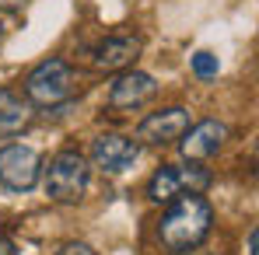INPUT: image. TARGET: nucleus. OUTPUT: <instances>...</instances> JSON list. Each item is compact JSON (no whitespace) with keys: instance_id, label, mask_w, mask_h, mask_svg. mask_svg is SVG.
<instances>
[{"instance_id":"obj_6","label":"nucleus","mask_w":259,"mask_h":255,"mask_svg":"<svg viewBox=\"0 0 259 255\" xmlns=\"http://www.w3.org/2000/svg\"><path fill=\"white\" fill-rule=\"evenodd\" d=\"M189 129V109L182 105H168V109H158L151 112L140 129H137V140L151 143V147H168V143H179V136Z\"/></svg>"},{"instance_id":"obj_10","label":"nucleus","mask_w":259,"mask_h":255,"mask_svg":"<svg viewBox=\"0 0 259 255\" xmlns=\"http://www.w3.org/2000/svg\"><path fill=\"white\" fill-rule=\"evenodd\" d=\"M140 49H144V42L137 35H109L95 45L91 63H95V70H126L140 56Z\"/></svg>"},{"instance_id":"obj_1","label":"nucleus","mask_w":259,"mask_h":255,"mask_svg":"<svg viewBox=\"0 0 259 255\" xmlns=\"http://www.w3.org/2000/svg\"><path fill=\"white\" fill-rule=\"evenodd\" d=\"M210 224H214V210L203 196H175L168 203V210L161 213L158 220V238L161 245L172 255H186L193 248H200L210 234Z\"/></svg>"},{"instance_id":"obj_11","label":"nucleus","mask_w":259,"mask_h":255,"mask_svg":"<svg viewBox=\"0 0 259 255\" xmlns=\"http://www.w3.org/2000/svg\"><path fill=\"white\" fill-rule=\"evenodd\" d=\"M32 123V101L11 87H0V140L18 136Z\"/></svg>"},{"instance_id":"obj_5","label":"nucleus","mask_w":259,"mask_h":255,"mask_svg":"<svg viewBox=\"0 0 259 255\" xmlns=\"http://www.w3.org/2000/svg\"><path fill=\"white\" fill-rule=\"evenodd\" d=\"M42 175V158L39 150L25 147V143H7L0 150V182L11 189V192H28L35 189Z\"/></svg>"},{"instance_id":"obj_9","label":"nucleus","mask_w":259,"mask_h":255,"mask_svg":"<svg viewBox=\"0 0 259 255\" xmlns=\"http://www.w3.org/2000/svg\"><path fill=\"white\" fill-rule=\"evenodd\" d=\"M154 94H158V84H154L151 74H144V70H123L112 81V87H109V105L112 109H140Z\"/></svg>"},{"instance_id":"obj_4","label":"nucleus","mask_w":259,"mask_h":255,"mask_svg":"<svg viewBox=\"0 0 259 255\" xmlns=\"http://www.w3.org/2000/svg\"><path fill=\"white\" fill-rule=\"evenodd\" d=\"M70 87H74L70 63L60 60V56H49V60H42V63L25 77V98H28L32 105L53 109V105H60L63 98H70Z\"/></svg>"},{"instance_id":"obj_17","label":"nucleus","mask_w":259,"mask_h":255,"mask_svg":"<svg viewBox=\"0 0 259 255\" xmlns=\"http://www.w3.org/2000/svg\"><path fill=\"white\" fill-rule=\"evenodd\" d=\"M0 35H4V21H0Z\"/></svg>"},{"instance_id":"obj_12","label":"nucleus","mask_w":259,"mask_h":255,"mask_svg":"<svg viewBox=\"0 0 259 255\" xmlns=\"http://www.w3.org/2000/svg\"><path fill=\"white\" fill-rule=\"evenodd\" d=\"M217 70H221V63H217V56L214 53H196L193 56V74L196 77H203V81H210V77H217Z\"/></svg>"},{"instance_id":"obj_2","label":"nucleus","mask_w":259,"mask_h":255,"mask_svg":"<svg viewBox=\"0 0 259 255\" xmlns=\"http://www.w3.org/2000/svg\"><path fill=\"white\" fill-rule=\"evenodd\" d=\"M207 185H210V171L203 168L200 161L161 165V168L154 171L151 185H147V199H154V203H172L175 196H186V192H193V196L207 192Z\"/></svg>"},{"instance_id":"obj_16","label":"nucleus","mask_w":259,"mask_h":255,"mask_svg":"<svg viewBox=\"0 0 259 255\" xmlns=\"http://www.w3.org/2000/svg\"><path fill=\"white\" fill-rule=\"evenodd\" d=\"M0 255H18V252H14V245H11L7 238H0Z\"/></svg>"},{"instance_id":"obj_13","label":"nucleus","mask_w":259,"mask_h":255,"mask_svg":"<svg viewBox=\"0 0 259 255\" xmlns=\"http://www.w3.org/2000/svg\"><path fill=\"white\" fill-rule=\"evenodd\" d=\"M60 255H98L91 245H84V241H67L63 248H60Z\"/></svg>"},{"instance_id":"obj_8","label":"nucleus","mask_w":259,"mask_h":255,"mask_svg":"<svg viewBox=\"0 0 259 255\" xmlns=\"http://www.w3.org/2000/svg\"><path fill=\"white\" fill-rule=\"evenodd\" d=\"M224 140H228V126L221 119H203L179 136V150L186 161H203L224 147Z\"/></svg>"},{"instance_id":"obj_15","label":"nucleus","mask_w":259,"mask_h":255,"mask_svg":"<svg viewBox=\"0 0 259 255\" xmlns=\"http://www.w3.org/2000/svg\"><path fill=\"white\" fill-rule=\"evenodd\" d=\"M25 0H0V11H18Z\"/></svg>"},{"instance_id":"obj_3","label":"nucleus","mask_w":259,"mask_h":255,"mask_svg":"<svg viewBox=\"0 0 259 255\" xmlns=\"http://www.w3.org/2000/svg\"><path fill=\"white\" fill-rule=\"evenodd\" d=\"M88 178H91V168H88L84 154L60 150L46 168V192L56 203H77L88 189Z\"/></svg>"},{"instance_id":"obj_14","label":"nucleus","mask_w":259,"mask_h":255,"mask_svg":"<svg viewBox=\"0 0 259 255\" xmlns=\"http://www.w3.org/2000/svg\"><path fill=\"white\" fill-rule=\"evenodd\" d=\"M256 245H259V227L249 231V255H256Z\"/></svg>"},{"instance_id":"obj_7","label":"nucleus","mask_w":259,"mask_h":255,"mask_svg":"<svg viewBox=\"0 0 259 255\" xmlns=\"http://www.w3.org/2000/svg\"><path fill=\"white\" fill-rule=\"evenodd\" d=\"M137 158H140V143L123 133H102L98 140H91V165L109 175L126 171Z\"/></svg>"}]
</instances>
